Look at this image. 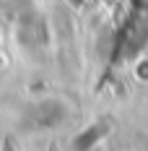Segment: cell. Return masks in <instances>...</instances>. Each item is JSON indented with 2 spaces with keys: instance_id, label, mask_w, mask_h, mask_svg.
<instances>
[{
  "instance_id": "cell-1",
  "label": "cell",
  "mask_w": 148,
  "mask_h": 151,
  "mask_svg": "<svg viewBox=\"0 0 148 151\" xmlns=\"http://www.w3.org/2000/svg\"><path fill=\"white\" fill-rule=\"evenodd\" d=\"M148 39V0H130V16L119 37V55H135Z\"/></svg>"
}]
</instances>
